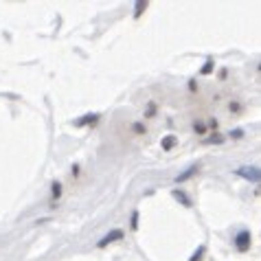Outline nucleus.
<instances>
[{"label":"nucleus","instance_id":"obj_1","mask_svg":"<svg viewBox=\"0 0 261 261\" xmlns=\"http://www.w3.org/2000/svg\"><path fill=\"white\" fill-rule=\"evenodd\" d=\"M237 173H239L242 178H246V180L255 182V184H257V182H259V178H261V173H259V169H257V167H239V169H237Z\"/></svg>","mask_w":261,"mask_h":261},{"label":"nucleus","instance_id":"obj_2","mask_svg":"<svg viewBox=\"0 0 261 261\" xmlns=\"http://www.w3.org/2000/svg\"><path fill=\"white\" fill-rule=\"evenodd\" d=\"M235 244H237V248L242 250V253H246V250L250 248V233L248 230H242V233L235 237Z\"/></svg>","mask_w":261,"mask_h":261},{"label":"nucleus","instance_id":"obj_3","mask_svg":"<svg viewBox=\"0 0 261 261\" xmlns=\"http://www.w3.org/2000/svg\"><path fill=\"white\" fill-rule=\"evenodd\" d=\"M116 239H123V230H112L110 235H105L104 239L99 242V248H105L107 244H112V242H116Z\"/></svg>","mask_w":261,"mask_h":261},{"label":"nucleus","instance_id":"obj_4","mask_svg":"<svg viewBox=\"0 0 261 261\" xmlns=\"http://www.w3.org/2000/svg\"><path fill=\"white\" fill-rule=\"evenodd\" d=\"M198 169H200L198 165H193V167H189V169H187V171H184V173H180V176H178V178H176V180H178V182H184V180H189V178H191V176H196V173H198Z\"/></svg>","mask_w":261,"mask_h":261},{"label":"nucleus","instance_id":"obj_5","mask_svg":"<svg viewBox=\"0 0 261 261\" xmlns=\"http://www.w3.org/2000/svg\"><path fill=\"white\" fill-rule=\"evenodd\" d=\"M97 119H99L97 114H88V116H84L81 121H77L75 125H88V123H97Z\"/></svg>","mask_w":261,"mask_h":261},{"label":"nucleus","instance_id":"obj_6","mask_svg":"<svg viewBox=\"0 0 261 261\" xmlns=\"http://www.w3.org/2000/svg\"><path fill=\"white\" fill-rule=\"evenodd\" d=\"M173 145H176V136H167L165 141H162V150H171Z\"/></svg>","mask_w":261,"mask_h":261},{"label":"nucleus","instance_id":"obj_7","mask_svg":"<svg viewBox=\"0 0 261 261\" xmlns=\"http://www.w3.org/2000/svg\"><path fill=\"white\" fill-rule=\"evenodd\" d=\"M173 198H178V200H182V202H184V204H187V207H189V204H191V202H189V198H187V196H184V193H182V191H173Z\"/></svg>","mask_w":261,"mask_h":261},{"label":"nucleus","instance_id":"obj_8","mask_svg":"<svg viewBox=\"0 0 261 261\" xmlns=\"http://www.w3.org/2000/svg\"><path fill=\"white\" fill-rule=\"evenodd\" d=\"M222 141H224L222 136H217V134H215L213 138H207V141H204V143H209V145H211V143H222Z\"/></svg>","mask_w":261,"mask_h":261},{"label":"nucleus","instance_id":"obj_9","mask_svg":"<svg viewBox=\"0 0 261 261\" xmlns=\"http://www.w3.org/2000/svg\"><path fill=\"white\" fill-rule=\"evenodd\" d=\"M211 70H213V61H207V66L202 68V73H204V75H209Z\"/></svg>","mask_w":261,"mask_h":261},{"label":"nucleus","instance_id":"obj_10","mask_svg":"<svg viewBox=\"0 0 261 261\" xmlns=\"http://www.w3.org/2000/svg\"><path fill=\"white\" fill-rule=\"evenodd\" d=\"M145 7H147V2H138V4H136V15H141V11H143Z\"/></svg>","mask_w":261,"mask_h":261},{"label":"nucleus","instance_id":"obj_11","mask_svg":"<svg viewBox=\"0 0 261 261\" xmlns=\"http://www.w3.org/2000/svg\"><path fill=\"white\" fill-rule=\"evenodd\" d=\"M132 228H138V213L132 215Z\"/></svg>","mask_w":261,"mask_h":261},{"label":"nucleus","instance_id":"obj_12","mask_svg":"<svg viewBox=\"0 0 261 261\" xmlns=\"http://www.w3.org/2000/svg\"><path fill=\"white\" fill-rule=\"evenodd\" d=\"M202 253H204V248H200L198 253H196V255H193V257H191V261H200V257H202Z\"/></svg>","mask_w":261,"mask_h":261},{"label":"nucleus","instance_id":"obj_13","mask_svg":"<svg viewBox=\"0 0 261 261\" xmlns=\"http://www.w3.org/2000/svg\"><path fill=\"white\" fill-rule=\"evenodd\" d=\"M59 193H61V187L59 184H53V196H59Z\"/></svg>","mask_w":261,"mask_h":261},{"label":"nucleus","instance_id":"obj_14","mask_svg":"<svg viewBox=\"0 0 261 261\" xmlns=\"http://www.w3.org/2000/svg\"><path fill=\"white\" fill-rule=\"evenodd\" d=\"M242 134H244L242 130H235V132H230V136H233V138H239V136H242Z\"/></svg>","mask_w":261,"mask_h":261}]
</instances>
